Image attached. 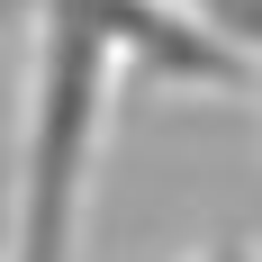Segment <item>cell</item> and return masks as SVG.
<instances>
[{"label": "cell", "instance_id": "obj_1", "mask_svg": "<svg viewBox=\"0 0 262 262\" xmlns=\"http://www.w3.org/2000/svg\"><path fill=\"white\" fill-rule=\"evenodd\" d=\"M118 108V36L108 0H46L36 81H27V145L9 172V262H73L91 172Z\"/></svg>", "mask_w": 262, "mask_h": 262}, {"label": "cell", "instance_id": "obj_3", "mask_svg": "<svg viewBox=\"0 0 262 262\" xmlns=\"http://www.w3.org/2000/svg\"><path fill=\"white\" fill-rule=\"evenodd\" d=\"M190 9H199L217 36H235L244 54H262V0H190Z\"/></svg>", "mask_w": 262, "mask_h": 262}, {"label": "cell", "instance_id": "obj_6", "mask_svg": "<svg viewBox=\"0 0 262 262\" xmlns=\"http://www.w3.org/2000/svg\"><path fill=\"white\" fill-rule=\"evenodd\" d=\"M0 18H9V0H0Z\"/></svg>", "mask_w": 262, "mask_h": 262}, {"label": "cell", "instance_id": "obj_4", "mask_svg": "<svg viewBox=\"0 0 262 262\" xmlns=\"http://www.w3.org/2000/svg\"><path fill=\"white\" fill-rule=\"evenodd\" d=\"M190 262H262V253H253L244 235H226V244H208V253H190Z\"/></svg>", "mask_w": 262, "mask_h": 262}, {"label": "cell", "instance_id": "obj_2", "mask_svg": "<svg viewBox=\"0 0 262 262\" xmlns=\"http://www.w3.org/2000/svg\"><path fill=\"white\" fill-rule=\"evenodd\" d=\"M108 36H118V73L145 91H235L253 81L235 36H217L190 0H108Z\"/></svg>", "mask_w": 262, "mask_h": 262}, {"label": "cell", "instance_id": "obj_5", "mask_svg": "<svg viewBox=\"0 0 262 262\" xmlns=\"http://www.w3.org/2000/svg\"><path fill=\"white\" fill-rule=\"evenodd\" d=\"M0 262H9V172H0Z\"/></svg>", "mask_w": 262, "mask_h": 262}]
</instances>
